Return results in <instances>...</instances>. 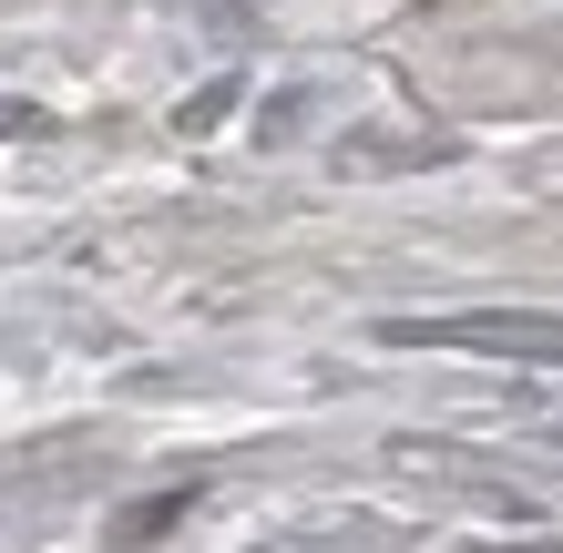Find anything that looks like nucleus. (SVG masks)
<instances>
[{"label": "nucleus", "instance_id": "1", "mask_svg": "<svg viewBox=\"0 0 563 553\" xmlns=\"http://www.w3.org/2000/svg\"><path fill=\"white\" fill-rule=\"evenodd\" d=\"M441 339H472V349H512V360H563V329H492V318H461Z\"/></svg>", "mask_w": 563, "mask_h": 553}]
</instances>
